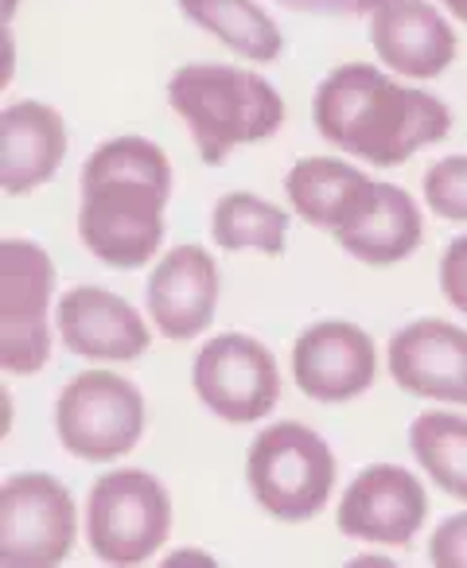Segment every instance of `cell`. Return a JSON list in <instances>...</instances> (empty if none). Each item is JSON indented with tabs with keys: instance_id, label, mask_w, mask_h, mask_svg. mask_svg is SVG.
<instances>
[{
	"instance_id": "1",
	"label": "cell",
	"mask_w": 467,
	"mask_h": 568,
	"mask_svg": "<svg viewBox=\"0 0 467 568\" xmlns=\"http://www.w3.org/2000/svg\"><path fill=\"white\" fill-rule=\"evenodd\" d=\"M312 118L327 144L374 168H397L451 133V110L428 90L394 82L370 63H343L319 82Z\"/></svg>"
},
{
	"instance_id": "2",
	"label": "cell",
	"mask_w": 467,
	"mask_h": 568,
	"mask_svg": "<svg viewBox=\"0 0 467 568\" xmlns=\"http://www.w3.org/2000/svg\"><path fill=\"white\" fill-rule=\"evenodd\" d=\"M167 199L172 164L160 144L144 136L98 144L82 168V245L113 268H141L164 242Z\"/></svg>"
},
{
	"instance_id": "3",
	"label": "cell",
	"mask_w": 467,
	"mask_h": 568,
	"mask_svg": "<svg viewBox=\"0 0 467 568\" xmlns=\"http://www.w3.org/2000/svg\"><path fill=\"white\" fill-rule=\"evenodd\" d=\"M167 105L191 129L203 164L219 168L238 144L270 141L285 125L281 94L254 71L226 63H187L167 82Z\"/></svg>"
},
{
	"instance_id": "4",
	"label": "cell",
	"mask_w": 467,
	"mask_h": 568,
	"mask_svg": "<svg viewBox=\"0 0 467 568\" xmlns=\"http://www.w3.org/2000/svg\"><path fill=\"white\" fill-rule=\"evenodd\" d=\"M246 479L265 514L277 521H308L335 490V456L308 425L281 420L250 444Z\"/></svg>"
},
{
	"instance_id": "5",
	"label": "cell",
	"mask_w": 467,
	"mask_h": 568,
	"mask_svg": "<svg viewBox=\"0 0 467 568\" xmlns=\"http://www.w3.org/2000/svg\"><path fill=\"white\" fill-rule=\"evenodd\" d=\"M172 529V498L136 467L102 475L87 503V537L102 565H144Z\"/></svg>"
},
{
	"instance_id": "6",
	"label": "cell",
	"mask_w": 467,
	"mask_h": 568,
	"mask_svg": "<svg viewBox=\"0 0 467 568\" xmlns=\"http://www.w3.org/2000/svg\"><path fill=\"white\" fill-rule=\"evenodd\" d=\"M55 428L63 448L82 464H110L141 444L144 397L121 374L87 371L59 394Z\"/></svg>"
},
{
	"instance_id": "7",
	"label": "cell",
	"mask_w": 467,
	"mask_h": 568,
	"mask_svg": "<svg viewBox=\"0 0 467 568\" xmlns=\"http://www.w3.org/2000/svg\"><path fill=\"white\" fill-rule=\"evenodd\" d=\"M55 293V261L28 237L0 242V366L9 374L43 371L51 358L48 308Z\"/></svg>"
},
{
	"instance_id": "8",
	"label": "cell",
	"mask_w": 467,
	"mask_h": 568,
	"mask_svg": "<svg viewBox=\"0 0 467 568\" xmlns=\"http://www.w3.org/2000/svg\"><path fill=\"white\" fill-rule=\"evenodd\" d=\"M74 498L55 475L24 471L0 487V560L9 568H55L71 557Z\"/></svg>"
},
{
	"instance_id": "9",
	"label": "cell",
	"mask_w": 467,
	"mask_h": 568,
	"mask_svg": "<svg viewBox=\"0 0 467 568\" xmlns=\"http://www.w3.org/2000/svg\"><path fill=\"white\" fill-rule=\"evenodd\" d=\"M191 386L214 417L230 425H254L281 397L277 358L254 335H214L195 355Z\"/></svg>"
},
{
	"instance_id": "10",
	"label": "cell",
	"mask_w": 467,
	"mask_h": 568,
	"mask_svg": "<svg viewBox=\"0 0 467 568\" xmlns=\"http://www.w3.org/2000/svg\"><path fill=\"white\" fill-rule=\"evenodd\" d=\"M425 518L428 498L417 475L394 464H378L366 467L339 498L335 526L343 529V537H355V541L409 545L425 526Z\"/></svg>"
},
{
	"instance_id": "11",
	"label": "cell",
	"mask_w": 467,
	"mask_h": 568,
	"mask_svg": "<svg viewBox=\"0 0 467 568\" xmlns=\"http://www.w3.org/2000/svg\"><path fill=\"white\" fill-rule=\"evenodd\" d=\"M378 374V351L374 339L355 324L324 320L312 324L293 347V378L296 389L312 402L339 405L366 394Z\"/></svg>"
},
{
	"instance_id": "12",
	"label": "cell",
	"mask_w": 467,
	"mask_h": 568,
	"mask_svg": "<svg viewBox=\"0 0 467 568\" xmlns=\"http://www.w3.org/2000/svg\"><path fill=\"white\" fill-rule=\"evenodd\" d=\"M59 339L71 355L94 363H133L149 351V324L125 296L94 284H79L59 301Z\"/></svg>"
},
{
	"instance_id": "13",
	"label": "cell",
	"mask_w": 467,
	"mask_h": 568,
	"mask_svg": "<svg viewBox=\"0 0 467 568\" xmlns=\"http://www.w3.org/2000/svg\"><path fill=\"white\" fill-rule=\"evenodd\" d=\"M389 378L413 397L467 405V332L417 320L389 339Z\"/></svg>"
},
{
	"instance_id": "14",
	"label": "cell",
	"mask_w": 467,
	"mask_h": 568,
	"mask_svg": "<svg viewBox=\"0 0 467 568\" xmlns=\"http://www.w3.org/2000/svg\"><path fill=\"white\" fill-rule=\"evenodd\" d=\"M370 17L374 51L405 79H440L456 59V32L428 0H389Z\"/></svg>"
},
{
	"instance_id": "15",
	"label": "cell",
	"mask_w": 467,
	"mask_h": 568,
	"mask_svg": "<svg viewBox=\"0 0 467 568\" xmlns=\"http://www.w3.org/2000/svg\"><path fill=\"white\" fill-rule=\"evenodd\" d=\"M219 304V265L203 245H175L149 276L152 324L175 343L203 335Z\"/></svg>"
},
{
	"instance_id": "16",
	"label": "cell",
	"mask_w": 467,
	"mask_h": 568,
	"mask_svg": "<svg viewBox=\"0 0 467 568\" xmlns=\"http://www.w3.org/2000/svg\"><path fill=\"white\" fill-rule=\"evenodd\" d=\"M67 156V125L43 102H17L0 113V187L28 195L59 172Z\"/></svg>"
},
{
	"instance_id": "17",
	"label": "cell",
	"mask_w": 467,
	"mask_h": 568,
	"mask_svg": "<svg viewBox=\"0 0 467 568\" xmlns=\"http://www.w3.org/2000/svg\"><path fill=\"white\" fill-rule=\"evenodd\" d=\"M285 195L293 211L301 214L308 226L319 230H339L355 226L378 199V180L358 172L355 164L335 156H308L285 175Z\"/></svg>"
},
{
	"instance_id": "18",
	"label": "cell",
	"mask_w": 467,
	"mask_h": 568,
	"mask_svg": "<svg viewBox=\"0 0 467 568\" xmlns=\"http://www.w3.org/2000/svg\"><path fill=\"white\" fill-rule=\"evenodd\" d=\"M335 237L363 265H397L420 245L425 222H420V211L409 191L394 187V183H378V199H374L370 211Z\"/></svg>"
},
{
	"instance_id": "19",
	"label": "cell",
	"mask_w": 467,
	"mask_h": 568,
	"mask_svg": "<svg viewBox=\"0 0 467 568\" xmlns=\"http://www.w3.org/2000/svg\"><path fill=\"white\" fill-rule=\"evenodd\" d=\"M180 12L242 59L277 63L285 51L277 20L257 0H180Z\"/></svg>"
},
{
	"instance_id": "20",
	"label": "cell",
	"mask_w": 467,
	"mask_h": 568,
	"mask_svg": "<svg viewBox=\"0 0 467 568\" xmlns=\"http://www.w3.org/2000/svg\"><path fill=\"white\" fill-rule=\"evenodd\" d=\"M211 234L222 250L238 253V250H254V253H285V237H288V214L277 203H265L262 195H250V191H230L219 199L211 219Z\"/></svg>"
},
{
	"instance_id": "21",
	"label": "cell",
	"mask_w": 467,
	"mask_h": 568,
	"mask_svg": "<svg viewBox=\"0 0 467 568\" xmlns=\"http://www.w3.org/2000/svg\"><path fill=\"white\" fill-rule=\"evenodd\" d=\"M409 448L440 490L467 503V420L451 413H420L409 425Z\"/></svg>"
},
{
	"instance_id": "22",
	"label": "cell",
	"mask_w": 467,
	"mask_h": 568,
	"mask_svg": "<svg viewBox=\"0 0 467 568\" xmlns=\"http://www.w3.org/2000/svg\"><path fill=\"white\" fill-rule=\"evenodd\" d=\"M425 203L448 222H467V156H444L425 172Z\"/></svg>"
},
{
	"instance_id": "23",
	"label": "cell",
	"mask_w": 467,
	"mask_h": 568,
	"mask_svg": "<svg viewBox=\"0 0 467 568\" xmlns=\"http://www.w3.org/2000/svg\"><path fill=\"white\" fill-rule=\"evenodd\" d=\"M428 560L436 568H467V510L451 514L436 526L433 541H428Z\"/></svg>"
},
{
	"instance_id": "24",
	"label": "cell",
	"mask_w": 467,
	"mask_h": 568,
	"mask_svg": "<svg viewBox=\"0 0 467 568\" xmlns=\"http://www.w3.org/2000/svg\"><path fill=\"white\" fill-rule=\"evenodd\" d=\"M440 293L456 312L467 316V234L444 250L440 257Z\"/></svg>"
},
{
	"instance_id": "25",
	"label": "cell",
	"mask_w": 467,
	"mask_h": 568,
	"mask_svg": "<svg viewBox=\"0 0 467 568\" xmlns=\"http://www.w3.org/2000/svg\"><path fill=\"white\" fill-rule=\"evenodd\" d=\"M277 4L308 17H363V12H378L389 0H277Z\"/></svg>"
},
{
	"instance_id": "26",
	"label": "cell",
	"mask_w": 467,
	"mask_h": 568,
	"mask_svg": "<svg viewBox=\"0 0 467 568\" xmlns=\"http://www.w3.org/2000/svg\"><path fill=\"white\" fill-rule=\"evenodd\" d=\"M167 565H214L211 557H206V552H195V549H183V552H175L172 560H167Z\"/></svg>"
},
{
	"instance_id": "27",
	"label": "cell",
	"mask_w": 467,
	"mask_h": 568,
	"mask_svg": "<svg viewBox=\"0 0 467 568\" xmlns=\"http://www.w3.org/2000/svg\"><path fill=\"white\" fill-rule=\"evenodd\" d=\"M444 9H448L451 17L464 20V24H467V0H444Z\"/></svg>"
}]
</instances>
